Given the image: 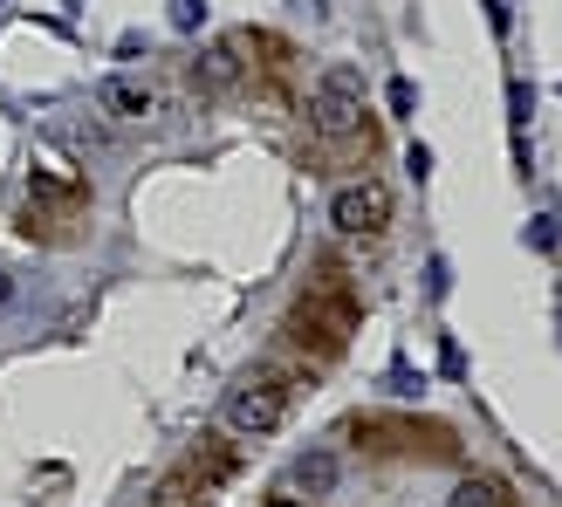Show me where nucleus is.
<instances>
[{"label":"nucleus","instance_id":"obj_1","mask_svg":"<svg viewBox=\"0 0 562 507\" xmlns=\"http://www.w3.org/2000/svg\"><path fill=\"white\" fill-rule=\"evenodd\" d=\"M357 323H363V308H357L350 281L336 274V268L308 281V289L289 302V316H281V329H289V343H295V350H308V363H336V357L350 350Z\"/></svg>","mask_w":562,"mask_h":507},{"label":"nucleus","instance_id":"obj_2","mask_svg":"<svg viewBox=\"0 0 562 507\" xmlns=\"http://www.w3.org/2000/svg\"><path fill=\"white\" fill-rule=\"evenodd\" d=\"M350 439L363 453H391V460H460V432L439 426V418H378V412H357L350 418Z\"/></svg>","mask_w":562,"mask_h":507},{"label":"nucleus","instance_id":"obj_3","mask_svg":"<svg viewBox=\"0 0 562 507\" xmlns=\"http://www.w3.org/2000/svg\"><path fill=\"white\" fill-rule=\"evenodd\" d=\"M289 391H295V378L281 371V363H255L247 371V384H234L227 391V432H240V439H261V432H274L281 426V412H289Z\"/></svg>","mask_w":562,"mask_h":507},{"label":"nucleus","instance_id":"obj_4","mask_svg":"<svg viewBox=\"0 0 562 507\" xmlns=\"http://www.w3.org/2000/svg\"><path fill=\"white\" fill-rule=\"evenodd\" d=\"M329 219H336V234H350V240H378V234L391 227V192H384V179L344 185V192L329 200Z\"/></svg>","mask_w":562,"mask_h":507},{"label":"nucleus","instance_id":"obj_5","mask_svg":"<svg viewBox=\"0 0 562 507\" xmlns=\"http://www.w3.org/2000/svg\"><path fill=\"white\" fill-rule=\"evenodd\" d=\"M227 473H234V446H227V439H200V446H192V453L179 460V473H172V487H165V494H179V500H206V494L227 487Z\"/></svg>","mask_w":562,"mask_h":507},{"label":"nucleus","instance_id":"obj_6","mask_svg":"<svg viewBox=\"0 0 562 507\" xmlns=\"http://www.w3.org/2000/svg\"><path fill=\"white\" fill-rule=\"evenodd\" d=\"M308 124H316V137H329V145H350V137H363V145H371L363 97L336 90V82H316V97H308Z\"/></svg>","mask_w":562,"mask_h":507},{"label":"nucleus","instance_id":"obj_7","mask_svg":"<svg viewBox=\"0 0 562 507\" xmlns=\"http://www.w3.org/2000/svg\"><path fill=\"white\" fill-rule=\"evenodd\" d=\"M240 76H247V55L234 48V35L192 55V90H200V97H227V90H234Z\"/></svg>","mask_w":562,"mask_h":507},{"label":"nucleus","instance_id":"obj_8","mask_svg":"<svg viewBox=\"0 0 562 507\" xmlns=\"http://www.w3.org/2000/svg\"><path fill=\"white\" fill-rule=\"evenodd\" d=\"M97 110H103V117H117V124H137V117H151V110H158V97H151L145 76H103L97 82Z\"/></svg>","mask_w":562,"mask_h":507},{"label":"nucleus","instance_id":"obj_9","mask_svg":"<svg viewBox=\"0 0 562 507\" xmlns=\"http://www.w3.org/2000/svg\"><path fill=\"white\" fill-rule=\"evenodd\" d=\"M336 473H344V466H336V453H323V446H316V453H302V460H295L289 481H295V494H302V500H316V494H329V487H336Z\"/></svg>","mask_w":562,"mask_h":507},{"label":"nucleus","instance_id":"obj_10","mask_svg":"<svg viewBox=\"0 0 562 507\" xmlns=\"http://www.w3.org/2000/svg\"><path fill=\"white\" fill-rule=\"evenodd\" d=\"M234 48L247 55V63H261V69H274V76H289V42H281V35H268V27H261V35H255V27H240V35H234Z\"/></svg>","mask_w":562,"mask_h":507},{"label":"nucleus","instance_id":"obj_11","mask_svg":"<svg viewBox=\"0 0 562 507\" xmlns=\"http://www.w3.org/2000/svg\"><path fill=\"white\" fill-rule=\"evenodd\" d=\"M453 507H515V494H508V481H494V473H467L453 487Z\"/></svg>","mask_w":562,"mask_h":507},{"label":"nucleus","instance_id":"obj_12","mask_svg":"<svg viewBox=\"0 0 562 507\" xmlns=\"http://www.w3.org/2000/svg\"><path fill=\"white\" fill-rule=\"evenodd\" d=\"M384 103H391V117H412V110H418V82L412 76H391L384 82Z\"/></svg>","mask_w":562,"mask_h":507},{"label":"nucleus","instance_id":"obj_13","mask_svg":"<svg viewBox=\"0 0 562 507\" xmlns=\"http://www.w3.org/2000/svg\"><path fill=\"white\" fill-rule=\"evenodd\" d=\"M528 247H542V254H555V247H562V213H542L536 227H528Z\"/></svg>","mask_w":562,"mask_h":507},{"label":"nucleus","instance_id":"obj_14","mask_svg":"<svg viewBox=\"0 0 562 507\" xmlns=\"http://www.w3.org/2000/svg\"><path fill=\"white\" fill-rule=\"evenodd\" d=\"M384 384H391V391H398V398H418V391H426V378H418V371H412V363H405V357H398V363H391V378H384Z\"/></svg>","mask_w":562,"mask_h":507},{"label":"nucleus","instance_id":"obj_15","mask_svg":"<svg viewBox=\"0 0 562 507\" xmlns=\"http://www.w3.org/2000/svg\"><path fill=\"white\" fill-rule=\"evenodd\" d=\"M528 110H536V90H528V82L515 76V82H508V117H515V131L528 124Z\"/></svg>","mask_w":562,"mask_h":507},{"label":"nucleus","instance_id":"obj_16","mask_svg":"<svg viewBox=\"0 0 562 507\" xmlns=\"http://www.w3.org/2000/svg\"><path fill=\"white\" fill-rule=\"evenodd\" d=\"M200 21H206V0H172V27H179V35H192Z\"/></svg>","mask_w":562,"mask_h":507},{"label":"nucleus","instance_id":"obj_17","mask_svg":"<svg viewBox=\"0 0 562 507\" xmlns=\"http://www.w3.org/2000/svg\"><path fill=\"white\" fill-rule=\"evenodd\" d=\"M426 289H432V295L453 289V268H446V254H432V261H426Z\"/></svg>","mask_w":562,"mask_h":507},{"label":"nucleus","instance_id":"obj_18","mask_svg":"<svg viewBox=\"0 0 562 507\" xmlns=\"http://www.w3.org/2000/svg\"><path fill=\"white\" fill-rule=\"evenodd\" d=\"M405 172L426 185V179H432V151H426V145H412V151H405Z\"/></svg>","mask_w":562,"mask_h":507},{"label":"nucleus","instance_id":"obj_19","mask_svg":"<svg viewBox=\"0 0 562 507\" xmlns=\"http://www.w3.org/2000/svg\"><path fill=\"white\" fill-rule=\"evenodd\" d=\"M323 82H336V90H350V97H363V76H357V69H350V63H336V69H329V76H323Z\"/></svg>","mask_w":562,"mask_h":507},{"label":"nucleus","instance_id":"obj_20","mask_svg":"<svg viewBox=\"0 0 562 507\" xmlns=\"http://www.w3.org/2000/svg\"><path fill=\"white\" fill-rule=\"evenodd\" d=\"M8 302H14V274H8V268H0V308H8Z\"/></svg>","mask_w":562,"mask_h":507},{"label":"nucleus","instance_id":"obj_21","mask_svg":"<svg viewBox=\"0 0 562 507\" xmlns=\"http://www.w3.org/2000/svg\"><path fill=\"white\" fill-rule=\"evenodd\" d=\"M268 507H308V500H302V494H274Z\"/></svg>","mask_w":562,"mask_h":507},{"label":"nucleus","instance_id":"obj_22","mask_svg":"<svg viewBox=\"0 0 562 507\" xmlns=\"http://www.w3.org/2000/svg\"><path fill=\"white\" fill-rule=\"evenodd\" d=\"M555 329H562V308H555Z\"/></svg>","mask_w":562,"mask_h":507},{"label":"nucleus","instance_id":"obj_23","mask_svg":"<svg viewBox=\"0 0 562 507\" xmlns=\"http://www.w3.org/2000/svg\"><path fill=\"white\" fill-rule=\"evenodd\" d=\"M0 8H8V0H0Z\"/></svg>","mask_w":562,"mask_h":507}]
</instances>
